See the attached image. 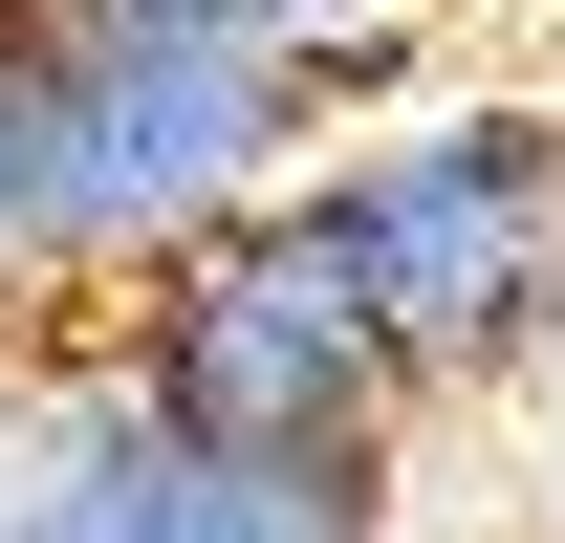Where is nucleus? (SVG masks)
Returning <instances> with one entry per match:
<instances>
[{
  "mask_svg": "<svg viewBox=\"0 0 565 543\" xmlns=\"http://www.w3.org/2000/svg\"><path fill=\"white\" fill-rule=\"evenodd\" d=\"M435 22H479V0H435Z\"/></svg>",
  "mask_w": 565,
  "mask_h": 543,
  "instance_id": "7",
  "label": "nucleus"
},
{
  "mask_svg": "<svg viewBox=\"0 0 565 543\" xmlns=\"http://www.w3.org/2000/svg\"><path fill=\"white\" fill-rule=\"evenodd\" d=\"M0 543H392V478H282V457H217L87 348L44 370V413L0 435Z\"/></svg>",
  "mask_w": 565,
  "mask_h": 543,
  "instance_id": "4",
  "label": "nucleus"
},
{
  "mask_svg": "<svg viewBox=\"0 0 565 543\" xmlns=\"http://www.w3.org/2000/svg\"><path fill=\"white\" fill-rule=\"evenodd\" d=\"M327 262L370 283V327L414 348V392H500L522 348L565 327V109L544 87H435V109H370L327 174Z\"/></svg>",
  "mask_w": 565,
  "mask_h": 543,
  "instance_id": "1",
  "label": "nucleus"
},
{
  "mask_svg": "<svg viewBox=\"0 0 565 543\" xmlns=\"http://www.w3.org/2000/svg\"><path fill=\"white\" fill-rule=\"evenodd\" d=\"M0 305H66V109H44V22H0Z\"/></svg>",
  "mask_w": 565,
  "mask_h": 543,
  "instance_id": "5",
  "label": "nucleus"
},
{
  "mask_svg": "<svg viewBox=\"0 0 565 543\" xmlns=\"http://www.w3.org/2000/svg\"><path fill=\"white\" fill-rule=\"evenodd\" d=\"M109 370H131L174 435H217V457H282V478H392V435H414V348L370 327V283L327 262V217L262 196L217 217V239H174V262L131 283V327H109Z\"/></svg>",
  "mask_w": 565,
  "mask_h": 543,
  "instance_id": "2",
  "label": "nucleus"
},
{
  "mask_svg": "<svg viewBox=\"0 0 565 543\" xmlns=\"http://www.w3.org/2000/svg\"><path fill=\"white\" fill-rule=\"evenodd\" d=\"M44 109H66V305H131L174 239L305 196L327 66L217 44V22H152V0H87V22H44Z\"/></svg>",
  "mask_w": 565,
  "mask_h": 543,
  "instance_id": "3",
  "label": "nucleus"
},
{
  "mask_svg": "<svg viewBox=\"0 0 565 543\" xmlns=\"http://www.w3.org/2000/svg\"><path fill=\"white\" fill-rule=\"evenodd\" d=\"M0 22H87V0H0Z\"/></svg>",
  "mask_w": 565,
  "mask_h": 543,
  "instance_id": "6",
  "label": "nucleus"
}]
</instances>
